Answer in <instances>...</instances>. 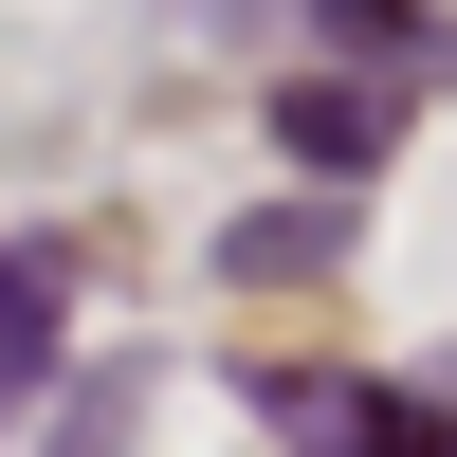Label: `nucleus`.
Listing matches in <instances>:
<instances>
[{"instance_id": "2", "label": "nucleus", "mask_w": 457, "mask_h": 457, "mask_svg": "<svg viewBox=\"0 0 457 457\" xmlns=\"http://www.w3.org/2000/svg\"><path fill=\"white\" fill-rule=\"evenodd\" d=\"M275 421H293V457H457L421 403H366V385H275Z\"/></svg>"}, {"instance_id": "4", "label": "nucleus", "mask_w": 457, "mask_h": 457, "mask_svg": "<svg viewBox=\"0 0 457 457\" xmlns=\"http://www.w3.org/2000/svg\"><path fill=\"white\" fill-rule=\"evenodd\" d=\"M37 366H55V275L0 256V385H37Z\"/></svg>"}, {"instance_id": "1", "label": "nucleus", "mask_w": 457, "mask_h": 457, "mask_svg": "<svg viewBox=\"0 0 457 457\" xmlns=\"http://www.w3.org/2000/svg\"><path fill=\"white\" fill-rule=\"evenodd\" d=\"M385 129H403L385 73H293V92H275V146H293L312 183H366V165H385Z\"/></svg>"}, {"instance_id": "5", "label": "nucleus", "mask_w": 457, "mask_h": 457, "mask_svg": "<svg viewBox=\"0 0 457 457\" xmlns=\"http://www.w3.org/2000/svg\"><path fill=\"white\" fill-rule=\"evenodd\" d=\"M329 37H366V55H403L421 19H403V0H329Z\"/></svg>"}, {"instance_id": "6", "label": "nucleus", "mask_w": 457, "mask_h": 457, "mask_svg": "<svg viewBox=\"0 0 457 457\" xmlns=\"http://www.w3.org/2000/svg\"><path fill=\"white\" fill-rule=\"evenodd\" d=\"M165 19H256V0H165Z\"/></svg>"}, {"instance_id": "3", "label": "nucleus", "mask_w": 457, "mask_h": 457, "mask_svg": "<svg viewBox=\"0 0 457 457\" xmlns=\"http://www.w3.org/2000/svg\"><path fill=\"white\" fill-rule=\"evenodd\" d=\"M329 238H348L329 202H275V220H238V238H220V275H256V293H293V275H312Z\"/></svg>"}]
</instances>
